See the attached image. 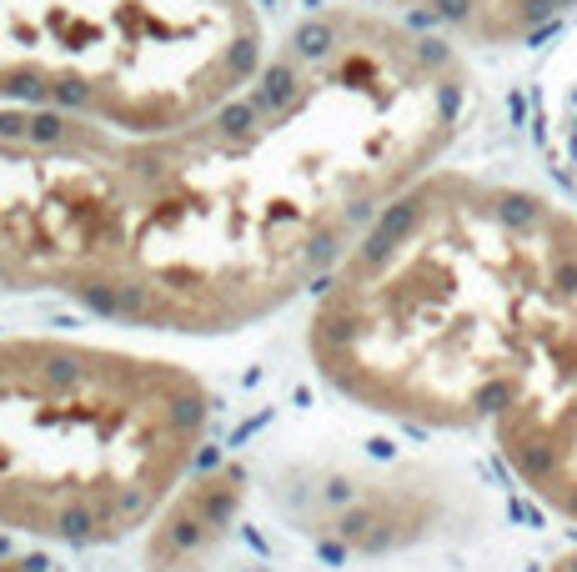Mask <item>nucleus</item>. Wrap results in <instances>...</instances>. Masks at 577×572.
Returning <instances> with one entry per match:
<instances>
[{
  "label": "nucleus",
  "instance_id": "f257e3e1",
  "mask_svg": "<svg viewBox=\"0 0 577 572\" xmlns=\"http://www.w3.org/2000/svg\"><path fill=\"white\" fill-rule=\"evenodd\" d=\"M467 116L462 46L367 6L307 16L241 96L161 136L0 106V292L246 332L322 292Z\"/></svg>",
  "mask_w": 577,
  "mask_h": 572
},
{
  "label": "nucleus",
  "instance_id": "f03ea898",
  "mask_svg": "<svg viewBox=\"0 0 577 572\" xmlns=\"http://www.w3.org/2000/svg\"><path fill=\"white\" fill-rule=\"evenodd\" d=\"M307 357L352 407L482 437L577 527V206L512 176L437 166L317 292Z\"/></svg>",
  "mask_w": 577,
  "mask_h": 572
},
{
  "label": "nucleus",
  "instance_id": "7ed1b4c3",
  "mask_svg": "<svg viewBox=\"0 0 577 572\" xmlns=\"http://www.w3.org/2000/svg\"><path fill=\"white\" fill-rule=\"evenodd\" d=\"M211 437L206 382L166 357L0 342V552L111 547L156 522Z\"/></svg>",
  "mask_w": 577,
  "mask_h": 572
},
{
  "label": "nucleus",
  "instance_id": "20e7f679",
  "mask_svg": "<svg viewBox=\"0 0 577 572\" xmlns=\"http://www.w3.org/2000/svg\"><path fill=\"white\" fill-rule=\"evenodd\" d=\"M266 56L256 0H0V106L121 136L211 116Z\"/></svg>",
  "mask_w": 577,
  "mask_h": 572
},
{
  "label": "nucleus",
  "instance_id": "39448f33",
  "mask_svg": "<svg viewBox=\"0 0 577 572\" xmlns=\"http://www.w3.org/2000/svg\"><path fill=\"white\" fill-rule=\"evenodd\" d=\"M246 482L236 467H206L191 472L171 502L146 527V567L151 572H196L211 562V552L226 542L236 512H241Z\"/></svg>",
  "mask_w": 577,
  "mask_h": 572
},
{
  "label": "nucleus",
  "instance_id": "423d86ee",
  "mask_svg": "<svg viewBox=\"0 0 577 572\" xmlns=\"http://www.w3.org/2000/svg\"><path fill=\"white\" fill-rule=\"evenodd\" d=\"M347 6L397 16L457 46H522L557 31L577 11V0H347Z\"/></svg>",
  "mask_w": 577,
  "mask_h": 572
},
{
  "label": "nucleus",
  "instance_id": "0eeeda50",
  "mask_svg": "<svg viewBox=\"0 0 577 572\" xmlns=\"http://www.w3.org/2000/svg\"><path fill=\"white\" fill-rule=\"evenodd\" d=\"M557 121H562V146H567V166L577 176V76L562 86L557 96Z\"/></svg>",
  "mask_w": 577,
  "mask_h": 572
},
{
  "label": "nucleus",
  "instance_id": "6e6552de",
  "mask_svg": "<svg viewBox=\"0 0 577 572\" xmlns=\"http://www.w3.org/2000/svg\"><path fill=\"white\" fill-rule=\"evenodd\" d=\"M0 572H56L51 562H31L21 552H0Z\"/></svg>",
  "mask_w": 577,
  "mask_h": 572
},
{
  "label": "nucleus",
  "instance_id": "1a4fd4ad",
  "mask_svg": "<svg viewBox=\"0 0 577 572\" xmlns=\"http://www.w3.org/2000/svg\"><path fill=\"white\" fill-rule=\"evenodd\" d=\"M542 572H577V547H572V552H562L557 562H547Z\"/></svg>",
  "mask_w": 577,
  "mask_h": 572
}]
</instances>
